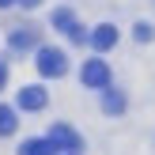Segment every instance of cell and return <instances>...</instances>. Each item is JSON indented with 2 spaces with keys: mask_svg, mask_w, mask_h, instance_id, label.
Returning <instances> with one entry per match:
<instances>
[{
  "mask_svg": "<svg viewBox=\"0 0 155 155\" xmlns=\"http://www.w3.org/2000/svg\"><path fill=\"white\" fill-rule=\"evenodd\" d=\"M38 72L45 80H61L68 72V57L61 49H53V45H45V49H38Z\"/></svg>",
  "mask_w": 155,
  "mask_h": 155,
  "instance_id": "6da1fadb",
  "label": "cell"
},
{
  "mask_svg": "<svg viewBox=\"0 0 155 155\" xmlns=\"http://www.w3.org/2000/svg\"><path fill=\"white\" fill-rule=\"evenodd\" d=\"M45 140H49V144H53V148H57V151H68V155H76V151L83 148L80 133H76V129H68V125H53Z\"/></svg>",
  "mask_w": 155,
  "mask_h": 155,
  "instance_id": "7a4b0ae2",
  "label": "cell"
},
{
  "mask_svg": "<svg viewBox=\"0 0 155 155\" xmlns=\"http://www.w3.org/2000/svg\"><path fill=\"white\" fill-rule=\"evenodd\" d=\"M53 27L61 30V34H68V42H87V30L80 27V23H76V15L68 12V8H57V12H53Z\"/></svg>",
  "mask_w": 155,
  "mask_h": 155,
  "instance_id": "3957f363",
  "label": "cell"
},
{
  "mask_svg": "<svg viewBox=\"0 0 155 155\" xmlns=\"http://www.w3.org/2000/svg\"><path fill=\"white\" fill-rule=\"evenodd\" d=\"M80 80L87 83V87H110V68H106V61H87L83 64V72H80Z\"/></svg>",
  "mask_w": 155,
  "mask_h": 155,
  "instance_id": "277c9868",
  "label": "cell"
},
{
  "mask_svg": "<svg viewBox=\"0 0 155 155\" xmlns=\"http://www.w3.org/2000/svg\"><path fill=\"white\" fill-rule=\"evenodd\" d=\"M91 45H95L98 53L114 49V45H117V27H110V23H102V27H95V34H91Z\"/></svg>",
  "mask_w": 155,
  "mask_h": 155,
  "instance_id": "5b68a950",
  "label": "cell"
},
{
  "mask_svg": "<svg viewBox=\"0 0 155 155\" xmlns=\"http://www.w3.org/2000/svg\"><path fill=\"white\" fill-rule=\"evenodd\" d=\"M45 102H49V95L42 87H23L19 91V106L23 110H45Z\"/></svg>",
  "mask_w": 155,
  "mask_h": 155,
  "instance_id": "8992f818",
  "label": "cell"
},
{
  "mask_svg": "<svg viewBox=\"0 0 155 155\" xmlns=\"http://www.w3.org/2000/svg\"><path fill=\"white\" fill-rule=\"evenodd\" d=\"M8 42H12L15 49H27V45L38 42V34H34V27H19V30H12V38H8Z\"/></svg>",
  "mask_w": 155,
  "mask_h": 155,
  "instance_id": "52a82bcc",
  "label": "cell"
},
{
  "mask_svg": "<svg viewBox=\"0 0 155 155\" xmlns=\"http://www.w3.org/2000/svg\"><path fill=\"white\" fill-rule=\"evenodd\" d=\"M19 155H57V148H53L49 140H27L19 148Z\"/></svg>",
  "mask_w": 155,
  "mask_h": 155,
  "instance_id": "ba28073f",
  "label": "cell"
},
{
  "mask_svg": "<svg viewBox=\"0 0 155 155\" xmlns=\"http://www.w3.org/2000/svg\"><path fill=\"white\" fill-rule=\"evenodd\" d=\"M102 110L106 114H121L125 110V95H121V91H106L102 95Z\"/></svg>",
  "mask_w": 155,
  "mask_h": 155,
  "instance_id": "9c48e42d",
  "label": "cell"
},
{
  "mask_svg": "<svg viewBox=\"0 0 155 155\" xmlns=\"http://www.w3.org/2000/svg\"><path fill=\"white\" fill-rule=\"evenodd\" d=\"M15 125H19V121H15V110L12 106H0V136H12Z\"/></svg>",
  "mask_w": 155,
  "mask_h": 155,
  "instance_id": "30bf717a",
  "label": "cell"
},
{
  "mask_svg": "<svg viewBox=\"0 0 155 155\" xmlns=\"http://www.w3.org/2000/svg\"><path fill=\"white\" fill-rule=\"evenodd\" d=\"M133 34L140 38V42H151V38H155V27H151V23H136V30H133Z\"/></svg>",
  "mask_w": 155,
  "mask_h": 155,
  "instance_id": "8fae6325",
  "label": "cell"
},
{
  "mask_svg": "<svg viewBox=\"0 0 155 155\" xmlns=\"http://www.w3.org/2000/svg\"><path fill=\"white\" fill-rule=\"evenodd\" d=\"M4 83H8V64L0 61V91H4Z\"/></svg>",
  "mask_w": 155,
  "mask_h": 155,
  "instance_id": "7c38bea8",
  "label": "cell"
},
{
  "mask_svg": "<svg viewBox=\"0 0 155 155\" xmlns=\"http://www.w3.org/2000/svg\"><path fill=\"white\" fill-rule=\"evenodd\" d=\"M15 4H23V8H34V4H38V0H15Z\"/></svg>",
  "mask_w": 155,
  "mask_h": 155,
  "instance_id": "4fadbf2b",
  "label": "cell"
},
{
  "mask_svg": "<svg viewBox=\"0 0 155 155\" xmlns=\"http://www.w3.org/2000/svg\"><path fill=\"white\" fill-rule=\"evenodd\" d=\"M12 4H15V0H0V8H12Z\"/></svg>",
  "mask_w": 155,
  "mask_h": 155,
  "instance_id": "5bb4252c",
  "label": "cell"
}]
</instances>
